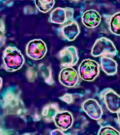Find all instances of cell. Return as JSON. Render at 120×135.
<instances>
[{
  "label": "cell",
  "instance_id": "obj_1",
  "mask_svg": "<svg viewBox=\"0 0 120 135\" xmlns=\"http://www.w3.org/2000/svg\"><path fill=\"white\" fill-rule=\"evenodd\" d=\"M2 66L6 71L13 72L22 68L25 62V58L20 50L16 47L9 46L3 53Z\"/></svg>",
  "mask_w": 120,
  "mask_h": 135
},
{
  "label": "cell",
  "instance_id": "obj_2",
  "mask_svg": "<svg viewBox=\"0 0 120 135\" xmlns=\"http://www.w3.org/2000/svg\"><path fill=\"white\" fill-rule=\"evenodd\" d=\"M118 54V51L113 42L109 39L102 37L96 40L91 50V54L97 57H113Z\"/></svg>",
  "mask_w": 120,
  "mask_h": 135
},
{
  "label": "cell",
  "instance_id": "obj_3",
  "mask_svg": "<svg viewBox=\"0 0 120 135\" xmlns=\"http://www.w3.org/2000/svg\"><path fill=\"white\" fill-rule=\"evenodd\" d=\"M100 66L97 62L90 59L84 60L79 65L78 71L81 79L87 81L94 80L99 75Z\"/></svg>",
  "mask_w": 120,
  "mask_h": 135
},
{
  "label": "cell",
  "instance_id": "obj_4",
  "mask_svg": "<svg viewBox=\"0 0 120 135\" xmlns=\"http://www.w3.org/2000/svg\"><path fill=\"white\" fill-rule=\"evenodd\" d=\"M108 110L112 113L120 111V96L111 88L104 89L98 95Z\"/></svg>",
  "mask_w": 120,
  "mask_h": 135
},
{
  "label": "cell",
  "instance_id": "obj_5",
  "mask_svg": "<svg viewBox=\"0 0 120 135\" xmlns=\"http://www.w3.org/2000/svg\"><path fill=\"white\" fill-rule=\"evenodd\" d=\"M80 33L79 25L76 21L74 20L63 24L57 30V35L60 38L68 41L74 40Z\"/></svg>",
  "mask_w": 120,
  "mask_h": 135
},
{
  "label": "cell",
  "instance_id": "obj_6",
  "mask_svg": "<svg viewBox=\"0 0 120 135\" xmlns=\"http://www.w3.org/2000/svg\"><path fill=\"white\" fill-rule=\"evenodd\" d=\"M47 50L46 43L41 39L30 41L26 46V54L35 60L42 59L46 55Z\"/></svg>",
  "mask_w": 120,
  "mask_h": 135
},
{
  "label": "cell",
  "instance_id": "obj_7",
  "mask_svg": "<svg viewBox=\"0 0 120 135\" xmlns=\"http://www.w3.org/2000/svg\"><path fill=\"white\" fill-rule=\"evenodd\" d=\"M74 13L73 8L71 7H57L51 13L48 20L50 23L63 25L73 20Z\"/></svg>",
  "mask_w": 120,
  "mask_h": 135
},
{
  "label": "cell",
  "instance_id": "obj_8",
  "mask_svg": "<svg viewBox=\"0 0 120 135\" xmlns=\"http://www.w3.org/2000/svg\"><path fill=\"white\" fill-rule=\"evenodd\" d=\"M58 58L62 67H72L77 63L79 60L77 50L73 46L65 47L58 54Z\"/></svg>",
  "mask_w": 120,
  "mask_h": 135
},
{
  "label": "cell",
  "instance_id": "obj_9",
  "mask_svg": "<svg viewBox=\"0 0 120 135\" xmlns=\"http://www.w3.org/2000/svg\"><path fill=\"white\" fill-rule=\"evenodd\" d=\"M59 80L67 87H74L80 84L78 74L72 67H65L61 70L59 75Z\"/></svg>",
  "mask_w": 120,
  "mask_h": 135
},
{
  "label": "cell",
  "instance_id": "obj_10",
  "mask_svg": "<svg viewBox=\"0 0 120 135\" xmlns=\"http://www.w3.org/2000/svg\"><path fill=\"white\" fill-rule=\"evenodd\" d=\"M81 110L91 119L98 120L101 118L103 112L101 106L94 99H89L82 104Z\"/></svg>",
  "mask_w": 120,
  "mask_h": 135
},
{
  "label": "cell",
  "instance_id": "obj_11",
  "mask_svg": "<svg viewBox=\"0 0 120 135\" xmlns=\"http://www.w3.org/2000/svg\"><path fill=\"white\" fill-rule=\"evenodd\" d=\"M54 121L57 127L63 131H66L73 125V117L70 112L60 111L55 115Z\"/></svg>",
  "mask_w": 120,
  "mask_h": 135
},
{
  "label": "cell",
  "instance_id": "obj_12",
  "mask_svg": "<svg viewBox=\"0 0 120 135\" xmlns=\"http://www.w3.org/2000/svg\"><path fill=\"white\" fill-rule=\"evenodd\" d=\"M101 17L99 13L94 10H89L85 12L82 16L83 24L87 27L94 28L100 23Z\"/></svg>",
  "mask_w": 120,
  "mask_h": 135
},
{
  "label": "cell",
  "instance_id": "obj_13",
  "mask_svg": "<svg viewBox=\"0 0 120 135\" xmlns=\"http://www.w3.org/2000/svg\"><path fill=\"white\" fill-rule=\"evenodd\" d=\"M103 16L111 32L120 36V12L112 15H104Z\"/></svg>",
  "mask_w": 120,
  "mask_h": 135
},
{
  "label": "cell",
  "instance_id": "obj_14",
  "mask_svg": "<svg viewBox=\"0 0 120 135\" xmlns=\"http://www.w3.org/2000/svg\"><path fill=\"white\" fill-rule=\"evenodd\" d=\"M102 71L108 75L113 76L118 71V64L111 57H102L100 59Z\"/></svg>",
  "mask_w": 120,
  "mask_h": 135
},
{
  "label": "cell",
  "instance_id": "obj_15",
  "mask_svg": "<svg viewBox=\"0 0 120 135\" xmlns=\"http://www.w3.org/2000/svg\"><path fill=\"white\" fill-rule=\"evenodd\" d=\"M60 111L59 105L57 103L47 104L42 109V114L43 120L47 122L54 121L55 115Z\"/></svg>",
  "mask_w": 120,
  "mask_h": 135
},
{
  "label": "cell",
  "instance_id": "obj_16",
  "mask_svg": "<svg viewBox=\"0 0 120 135\" xmlns=\"http://www.w3.org/2000/svg\"><path fill=\"white\" fill-rule=\"evenodd\" d=\"M36 6L39 11L43 13L48 12L51 10L55 4V1L54 0H43L35 1Z\"/></svg>",
  "mask_w": 120,
  "mask_h": 135
},
{
  "label": "cell",
  "instance_id": "obj_17",
  "mask_svg": "<svg viewBox=\"0 0 120 135\" xmlns=\"http://www.w3.org/2000/svg\"><path fill=\"white\" fill-rule=\"evenodd\" d=\"M98 135H119L120 132L112 126L110 125L100 127Z\"/></svg>",
  "mask_w": 120,
  "mask_h": 135
},
{
  "label": "cell",
  "instance_id": "obj_18",
  "mask_svg": "<svg viewBox=\"0 0 120 135\" xmlns=\"http://www.w3.org/2000/svg\"><path fill=\"white\" fill-rule=\"evenodd\" d=\"M5 26L3 20H1V47L4 44L6 40Z\"/></svg>",
  "mask_w": 120,
  "mask_h": 135
},
{
  "label": "cell",
  "instance_id": "obj_19",
  "mask_svg": "<svg viewBox=\"0 0 120 135\" xmlns=\"http://www.w3.org/2000/svg\"><path fill=\"white\" fill-rule=\"evenodd\" d=\"M59 99H60L61 100L69 104L71 103L73 101V95L71 94L66 93L64 95L63 97H60Z\"/></svg>",
  "mask_w": 120,
  "mask_h": 135
},
{
  "label": "cell",
  "instance_id": "obj_20",
  "mask_svg": "<svg viewBox=\"0 0 120 135\" xmlns=\"http://www.w3.org/2000/svg\"><path fill=\"white\" fill-rule=\"evenodd\" d=\"M51 133V135H65V134L63 133L61 131L58 129L53 130Z\"/></svg>",
  "mask_w": 120,
  "mask_h": 135
},
{
  "label": "cell",
  "instance_id": "obj_21",
  "mask_svg": "<svg viewBox=\"0 0 120 135\" xmlns=\"http://www.w3.org/2000/svg\"><path fill=\"white\" fill-rule=\"evenodd\" d=\"M117 116H118V120L119 124L120 126V111L117 113Z\"/></svg>",
  "mask_w": 120,
  "mask_h": 135
}]
</instances>
